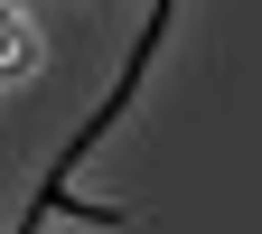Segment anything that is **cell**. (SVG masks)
Here are the masks:
<instances>
[{
  "label": "cell",
  "instance_id": "6da1fadb",
  "mask_svg": "<svg viewBox=\"0 0 262 234\" xmlns=\"http://www.w3.org/2000/svg\"><path fill=\"white\" fill-rule=\"evenodd\" d=\"M28 66H38V28H28V10L0 0V75H28Z\"/></svg>",
  "mask_w": 262,
  "mask_h": 234
}]
</instances>
